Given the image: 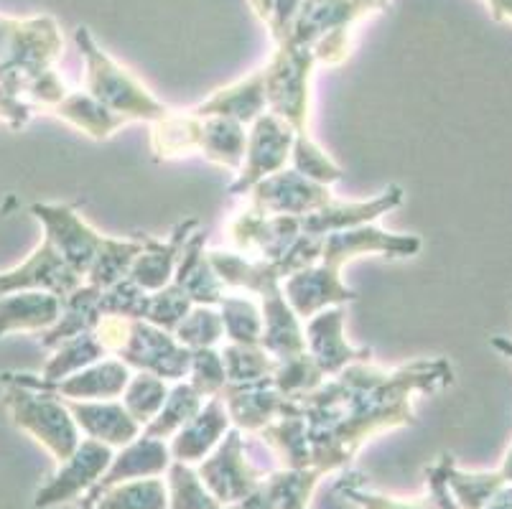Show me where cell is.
<instances>
[{
    "label": "cell",
    "mask_w": 512,
    "mask_h": 509,
    "mask_svg": "<svg viewBox=\"0 0 512 509\" xmlns=\"http://www.w3.org/2000/svg\"><path fill=\"white\" fill-rule=\"evenodd\" d=\"M451 382L454 370L444 357L398 370H380L370 362L347 364L316 390L291 398L306 418L311 466L321 474L344 469L372 436L416 423V395H434Z\"/></svg>",
    "instance_id": "obj_1"
},
{
    "label": "cell",
    "mask_w": 512,
    "mask_h": 509,
    "mask_svg": "<svg viewBox=\"0 0 512 509\" xmlns=\"http://www.w3.org/2000/svg\"><path fill=\"white\" fill-rule=\"evenodd\" d=\"M406 199L400 186H390L388 191L372 199V202H332L329 207L316 209V212L299 214H265L245 209L230 222L227 232L230 240L245 258L263 260V263H278V260L291 250L293 245L304 237H327L344 227H357V224H370L377 217H383L390 209L400 207Z\"/></svg>",
    "instance_id": "obj_2"
},
{
    "label": "cell",
    "mask_w": 512,
    "mask_h": 509,
    "mask_svg": "<svg viewBox=\"0 0 512 509\" xmlns=\"http://www.w3.org/2000/svg\"><path fill=\"white\" fill-rule=\"evenodd\" d=\"M245 148V125L230 118H199L192 110H169L164 118L151 123V151L158 161L199 151L217 166L240 171Z\"/></svg>",
    "instance_id": "obj_3"
},
{
    "label": "cell",
    "mask_w": 512,
    "mask_h": 509,
    "mask_svg": "<svg viewBox=\"0 0 512 509\" xmlns=\"http://www.w3.org/2000/svg\"><path fill=\"white\" fill-rule=\"evenodd\" d=\"M95 336L107 354H115L130 370L151 372L161 380L181 382L189 377L192 349L176 342L171 331L158 329L143 319L102 316Z\"/></svg>",
    "instance_id": "obj_4"
},
{
    "label": "cell",
    "mask_w": 512,
    "mask_h": 509,
    "mask_svg": "<svg viewBox=\"0 0 512 509\" xmlns=\"http://www.w3.org/2000/svg\"><path fill=\"white\" fill-rule=\"evenodd\" d=\"M74 41L79 46V54L85 56V92L95 97L102 107L128 123H136V120L153 123L169 112V107L158 102L128 69L120 67L113 56H107V51L100 49V44L92 39L90 28L79 26L74 31Z\"/></svg>",
    "instance_id": "obj_5"
},
{
    "label": "cell",
    "mask_w": 512,
    "mask_h": 509,
    "mask_svg": "<svg viewBox=\"0 0 512 509\" xmlns=\"http://www.w3.org/2000/svg\"><path fill=\"white\" fill-rule=\"evenodd\" d=\"M62 34L54 18H13L6 49L0 54V84L13 97L23 100L36 79L54 72V62L62 56Z\"/></svg>",
    "instance_id": "obj_6"
},
{
    "label": "cell",
    "mask_w": 512,
    "mask_h": 509,
    "mask_svg": "<svg viewBox=\"0 0 512 509\" xmlns=\"http://www.w3.org/2000/svg\"><path fill=\"white\" fill-rule=\"evenodd\" d=\"M314 67V51L293 41L276 44V54L263 67L268 112L291 125L296 135H309V90Z\"/></svg>",
    "instance_id": "obj_7"
},
{
    "label": "cell",
    "mask_w": 512,
    "mask_h": 509,
    "mask_svg": "<svg viewBox=\"0 0 512 509\" xmlns=\"http://www.w3.org/2000/svg\"><path fill=\"white\" fill-rule=\"evenodd\" d=\"M3 405L11 413V420L21 431L34 436L59 464L69 459L79 446V428L62 398L29 387L3 382Z\"/></svg>",
    "instance_id": "obj_8"
},
{
    "label": "cell",
    "mask_w": 512,
    "mask_h": 509,
    "mask_svg": "<svg viewBox=\"0 0 512 509\" xmlns=\"http://www.w3.org/2000/svg\"><path fill=\"white\" fill-rule=\"evenodd\" d=\"M130 377H133L130 367L120 359H100L87 370L74 372L64 380H44L41 375H31V372H3L0 380L29 387V390L36 392H46V395H54V398L92 403V400L120 398Z\"/></svg>",
    "instance_id": "obj_9"
},
{
    "label": "cell",
    "mask_w": 512,
    "mask_h": 509,
    "mask_svg": "<svg viewBox=\"0 0 512 509\" xmlns=\"http://www.w3.org/2000/svg\"><path fill=\"white\" fill-rule=\"evenodd\" d=\"M197 474L222 507L250 497L265 479L263 471L255 469L253 461L248 459L240 428H230L225 433L220 446L214 448L207 459L199 461Z\"/></svg>",
    "instance_id": "obj_10"
},
{
    "label": "cell",
    "mask_w": 512,
    "mask_h": 509,
    "mask_svg": "<svg viewBox=\"0 0 512 509\" xmlns=\"http://www.w3.org/2000/svg\"><path fill=\"white\" fill-rule=\"evenodd\" d=\"M293 140H296V133H293L291 125L276 118L273 112H263L250 128L245 161L237 171L235 184L230 186V194H250L260 181L283 171L286 161L291 158Z\"/></svg>",
    "instance_id": "obj_11"
},
{
    "label": "cell",
    "mask_w": 512,
    "mask_h": 509,
    "mask_svg": "<svg viewBox=\"0 0 512 509\" xmlns=\"http://www.w3.org/2000/svg\"><path fill=\"white\" fill-rule=\"evenodd\" d=\"M31 214L44 224V237L54 245L59 258L85 280L105 237L79 217L74 204H34Z\"/></svg>",
    "instance_id": "obj_12"
},
{
    "label": "cell",
    "mask_w": 512,
    "mask_h": 509,
    "mask_svg": "<svg viewBox=\"0 0 512 509\" xmlns=\"http://www.w3.org/2000/svg\"><path fill=\"white\" fill-rule=\"evenodd\" d=\"M388 6L390 0H301L299 16L286 41L314 49L332 34H352L357 21L388 11Z\"/></svg>",
    "instance_id": "obj_13"
},
{
    "label": "cell",
    "mask_w": 512,
    "mask_h": 509,
    "mask_svg": "<svg viewBox=\"0 0 512 509\" xmlns=\"http://www.w3.org/2000/svg\"><path fill=\"white\" fill-rule=\"evenodd\" d=\"M113 456V448L107 443L92 441V438L79 441L77 451L64 464H59L57 474L51 476L49 482L36 492L34 507H59V504H67L87 494L100 482V476L105 474L107 466L113 464Z\"/></svg>",
    "instance_id": "obj_14"
},
{
    "label": "cell",
    "mask_w": 512,
    "mask_h": 509,
    "mask_svg": "<svg viewBox=\"0 0 512 509\" xmlns=\"http://www.w3.org/2000/svg\"><path fill=\"white\" fill-rule=\"evenodd\" d=\"M332 202V191L327 184L306 179L296 168H283L250 191V209L265 217H276V214L299 217L329 207Z\"/></svg>",
    "instance_id": "obj_15"
},
{
    "label": "cell",
    "mask_w": 512,
    "mask_h": 509,
    "mask_svg": "<svg viewBox=\"0 0 512 509\" xmlns=\"http://www.w3.org/2000/svg\"><path fill=\"white\" fill-rule=\"evenodd\" d=\"M82 283L85 280L59 258V252L44 237L21 265L0 273V298L21 291H49L59 298H67Z\"/></svg>",
    "instance_id": "obj_16"
},
{
    "label": "cell",
    "mask_w": 512,
    "mask_h": 509,
    "mask_svg": "<svg viewBox=\"0 0 512 509\" xmlns=\"http://www.w3.org/2000/svg\"><path fill=\"white\" fill-rule=\"evenodd\" d=\"M339 273H342V268L319 260L311 268H304L281 280L283 296H286L288 306L293 308V314L301 321H309L324 308L357 301V293L344 286Z\"/></svg>",
    "instance_id": "obj_17"
},
{
    "label": "cell",
    "mask_w": 512,
    "mask_h": 509,
    "mask_svg": "<svg viewBox=\"0 0 512 509\" xmlns=\"http://www.w3.org/2000/svg\"><path fill=\"white\" fill-rule=\"evenodd\" d=\"M418 250H421V240L416 235H393V232L377 230L372 224H357V227H344L327 235L319 260L342 268L370 252L390 255V258H408Z\"/></svg>",
    "instance_id": "obj_18"
},
{
    "label": "cell",
    "mask_w": 512,
    "mask_h": 509,
    "mask_svg": "<svg viewBox=\"0 0 512 509\" xmlns=\"http://www.w3.org/2000/svg\"><path fill=\"white\" fill-rule=\"evenodd\" d=\"M306 352L314 357L324 377L342 372L347 364L370 362V349L349 347L344 339V308L329 306L306 321Z\"/></svg>",
    "instance_id": "obj_19"
},
{
    "label": "cell",
    "mask_w": 512,
    "mask_h": 509,
    "mask_svg": "<svg viewBox=\"0 0 512 509\" xmlns=\"http://www.w3.org/2000/svg\"><path fill=\"white\" fill-rule=\"evenodd\" d=\"M230 420L235 428L245 433L263 431L268 423L278 418L286 410L288 398H283L278 387L273 385V377H265L258 382H227L220 392Z\"/></svg>",
    "instance_id": "obj_20"
},
{
    "label": "cell",
    "mask_w": 512,
    "mask_h": 509,
    "mask_svg": "<svg viewBox=\"0 0 512 509\" xmlns=\"http://www.w3.org/2000/svg\"><path fill=\"white\" fill-rule=\"evenodd\" d=\"M171 464L169 443L161 438H151L146 433L130 441L128 446L120 448V454L113 456V464L107 466L105 474L100 476V482L85 494L82 502H90L105 489L115 487L123 482H136V479H153V476H164Z\"/></svg>",
    "instance_id": "obj_21"
},
{
    "label": "cell",
    "mask_w": 512,
    "mask_h": 509,
    "mask_svg": "<svg viewBox=\"0 0 512 509\" xmlns=\"http://www.w3.org/2000/svg\"><path fill=\"white\" fill-rule=\"evenodd\" d=\"M197 230L199 219H186V222L176 224V230L171 232V237L166 242L146 237L141 255L130 265L128 278L148 293H156L169 286L176 275V268H179L181 252H184L186 242H189V237Z\"/></svg>",
    "instance_id": "obj_22"
},
{
    "label": "cell",
    "mask_w": 512,
    "mask_h": 509,
    "mask_svg": "<svg viewBox=\"0 0 512 509\" xmlns=\"http://www.w3.org/2000/svg\"><path fill=\"white\" fill-rule=\"evenodd\" d=\"M232 428L230 413H227L222 398H209L202 405L197 415H194L169 443L171 461H181V464H199L207 459L214 448L220 446L225 433Z\"/></svg>",
    "instance_id": "obj_23"
},
{
    "label": "cell",
    "mask_w": 512,
    "mask_h": 509,
    "mask_svg": "<svg viewBox=\"0 0 512 509\" xmlns=\"http://www.w3.org/2000/svg\"><path fill=\"white\" fill-rule=\"evenodd\" d=\"M67 410L72 413L79 433H85L92 441L107 443L110 448H123L130 441L141 436V423L130 418L123 403L115 400H92V403H79V400H64Z\"/></svg>",
    "instance_id": "obj_24"
},
{
    "label": "cell",
    "mask_w": 512,
    "mask_h": 509,
    "mask_svg": "<svg viewBox=\"0 0 512 509\" xmlns=\"http://www.w3.org/2000/svg\"><path fill=\"white\" fill-rule=\"evenodd\" d=\"M192 112L199 118H230L242 125H253L263 112H268L263 69L217 90L202 105L192 107Z\"/></svg>",
    "instance_id": "obj_25"
},
{
    "label": "cell",
    "mask_w": 512,
    "mask_h": 509,
    "mask_svg": "<svg viewBox=\"0 0 512 509\" xmlns=\"http://www.w3.org/2000/svg\"><path fill=\"white\" fill-rule=\"evenodd\" d=\"M62 316V298L49 291H21L0 298V339L8 334H44Z\"/></svg>",
    "instance_id": "obj_26"
},
{
    "label": "cell",
    "mask_w": 512,
    "mask_h": 509,
    "mask_svg": "<svg viewBox=\"0 0 512 509\" xmlns=\"http://www.w3.org/2000/svg\"><path fill=\"white\" fill-rule=\"evenodd\" d=\"M255 436L281 459L283 469H309L311 466L309 431H306V418L296 400L288 398L286 410Z\"/></svg>",
    "instance_id": "obj_27"
},
{
    "label": "cell",
    "mask_w": 512,
    "mask_h": 509,
    "mask_svg": "<svg viewBox=\"0 0 512 509\" xmlns=\"http://www.w3.org/2000/svg\"><path fill=\"white\" fill-rule=\"evenodd\" d=\"M100 301L102 288L90 286V283H82L79 288H74L67 298H62V316L49 331L41 334V344L46 349H57L59 344L72 339V336L95 331L102 319Z\"/></svg>",
    "instance_id": "obj_28"
},
{
    "label": "cell",
    "mask_w": 512,
    "mask_h": 509,
    "mask_svg": "<svg viewBox=\"0 0 512 509\" xmlns=\"http://www.w3.org/2000/svg\"><path fill=\"white\" fill-rule=\"evenodd\" d=\"M51 115L67 120L69 125H74L77 130H82L85 135H90L92 140H107L113 138L123 125H128V120L110 112L107 107H102L87 92H69L57 107H51Z\"/></svg>",
    "instance_id": "obj_29"
},
{
    "label": "cell",
    "mask_w": 512,
    "mask_h": 509,
    "mask_svg": "<svg viewBox=\"0 0 512 509\" xmlns=\"http://www.w3.org/2000/svg\"><path fill=\"white\" fill-rule=\"evenodd\" d=\"M82 509H169L164 479H136L105 489L90 502H82Z\"/></svg>",
    "instance_id": "obj_30"
},
{
    "label": "cell",
    "mask_w": 512,
    "mask_h": 509,
    "mask_svg": "<svg viewBox=\"0 0 512 509\" xmlns=\"http://www.w3.org/2000/svg\"><path fill=\"white\" fill-rule=\"evenodd\" d=\"M444 476L449 484L451 497L462 509H482L490 502L505 482H502L500 471H462L454 464L451 456H444Z\"/></svg>",
    "instance_id": "obj_31"
},
{
    "label": "cell",
    "mask_w": 512,
    "mask_h": 509,
    "mask_svg": "<svg viewBox=\"0 0 512 509\" xmlns=\"http://www.w3.org/2000/svg\"><path fill=\"white\" fill-rule=\"evenodd\" d=\"M143 242L146 240H113V237H105L95 260H92L90 270H87L85 283L107 291L118 280L128 278L130 265L141 255Z\"/></svg>",
    "instance_id": "obj_32"
},
{
    "label": "cell",
    "mask_w": 512,
    "mask_h": 509,
    "mask_svg": "<svg viewBox=\"0 0 512 509\" xmlns=\"http://www.w3.org/2000/svg\"><path fill=\"white\" fill-rule=\"evenodd\" d=\"M202 405L204 398L189 382H176L174 390H169V398H166L164 408L158 410V415L148 426H143L141 433L169 443L202 410Z\"/></svg>",
    "instance_id": "obj_33"
},
{
    "label": "cell",
    "mask_w": 512,
    "mask_h": 509,
    "mask_svg": "<svg viewBox=\"0 0 512 509\" xmlns=\"http://www.w3.org/2000/svg\"><path fill=\"white\" fill-rule=\"evenodd\" d=\"M105 357L107 352L95 336V331H87V334L72 336V339L59 344L54 349V357L46 362L41 377L44 380H64V377L74 375L79 370H87V367H92V364Z\"/></svg>",
    "instance_id": "obj_34"
},
{
    "label": "cell",
    "mask_w": 512,
    "mask_h": 509,
    "mask_svg": "<svg viewBox=\"0 0 512 509\" xmlns=\"http://www.w3.org/2000/svg\"><path fill=\"white\" fill-rule=\"evenodd\" d=\"M166 494H169V509H225L204 487L197 469L181 461H171L166 469Z\"/></svg>",
    "instance_id": "obj_35"
},
{
    "label": "cell",
    "mask_w": 512,
    "mask_h": 509,
    "mask_svg": "<svg viewBox=\"0 0 512 509\" xmlns=\"http://www.w3.org/2000/svg\"><path fill=\"white\" fill-rule=\"evenodd\" d=\"M220 316L225 324V336L232 344H248L260 347L263 336V314L255 301L245 296H230L227 293L220 303Z\"/></svg>",
    "instance_id": "obj_36"
},
{
    "label": "cell",
    "mask_w": 512,
    "mask_h": 509,
    "mask_svg": "<svg viewBox=\"0 0 512 509\" xmlns=\"http://www.w3.org/2000/svg\"><path fill=\"white\" fill-rule=\"evenodd\" d=\"M166 398H169V387L166 380L151 375V372H138V375L130 377V382L123 390V405L130 413V418L148 426L153 418L158 415V410L164 408Z\"/></svg>",
    "instance_id": "obj_37"
},
{
    "label": "cell",
    "mask_w": 512,
    "mask_h": 509,
    "mask_svg": "<svg viewBox=\"0 0 512 509\" xmlns=\"http://www.w3.org/2000/svg\"><path fill=\"white\" fill-rule=\"evenodd\" d=\"M222 362H225L227 382H258L265 377H273L278 367V359L271 357L263 347H248V344H225L222 349Z\"/></svg>",
    "instance_id": "obj_38"
},
{
    "label": "cell",
    "mask_w": 512,
    "mask_h": 509,
    "mask_svg": "<svg viewBox=\"0 0 512 509\" xmlns=\"http://www.w3.org/2000/svg\"><path fill=\"white\" fill-rule=\"evenodd\" d=\"M176 342L186 349H207L217 347L225 339V324H222L220 311L214 306H194L174 329Z\"/></svg>",
    "instance_id": "obj_39"
},
{
    "label": "cell",
    "mask_w": 512,
    "mask_h": 509,
    "mask_svg": "<svg viewBox=\"0 0 512 509\" xmlns=\"http://www.w3.org/2000/svg\"><path fill=\"white\" fill-rule=\"evenodd\" d=\"M324 380L327 377H324V372L319 370V364L314 362L309 352L283 359V362H278L276 372H273V385L278 387L283 398H299L304 392L316 390Z\"/></svg>",
    "instance_id": "obj_40"
},
{
    "label": "cell",
    "mask_w": 512,
    "mask_h": 509,
    "mask_svg": "<svg viewBox=\"0 0 512 509\" xmlns=\"http://www.w3.org/2000/svg\"><path fill=\"white\" fill-rule=\"evenodd\" d=\"M291 158L293 168H296L299 174H304L306 179L316 181V184L332 186L342 179V168L316 146L314 140H311V135H296L291 148Z\"/></svg>",
    "instance_id": "obj_41"
},
{
    "label": "cell",
    "mask_w": 512,
    "mask_h": 509,
    "mask_svg": "<svg viewBox=\"0 0 512 509\" xmlns=\"http://www.w3.org/2000/svg\"><path fill=\"white\" fill-rule=\"evenodd\" d=\"M192 308H194L192 298L186 296V291L179 286V283H174V280H171L166 288L151 293V303H148L146 321L148 324L158 326V329L171 331V334H174L176 326L184 321V316L189 314Z\"/></svg>",
    "instance_id": "obj_42"
},
{
    "label": "cell",
    "mask_w": 512,
    "mask_h": 509,
    "mask_svg": "<svg viewBox=\"0 0 512 509\" xmlns=\"http://www.w3.org/2000/svg\"><path fill=\"white\" fill-rule=\"evenodd\" d=\"M148 303H151V293L143 291L130 278H123L115 286L107 288V291H102L100 311L102 316H123V319L146 321Z\"/></svg>",
    "instance_id": "obj_43"
},
{
    "label": "cell",
    "mask_w": 512,
    "mask_h": 509,
    "mask_svg": "<svg viewBox=\"0 0 512 509\" xmlns=\"http://www.w3.org/2000/svg\"><path fill=\"white\" fill-rule=\"evenodd\" d=\"M189 385L202 395L204 400L217 398L222 392V387L227 385L225 375V362H222V354L214 347L207 349H194L192 352V367H189Z\"/></svg>",
    "instance_id": "obj_44"
},
{
    "label": "cell",
    "mask_w": 512,
    "mask_h": 509,
    "mask_svg": "<svg viewBox=\"0 0 512 509\" xmlns=\"http://www.w3.org/2000/svg\"><path fill=\"white\" fill-rule=\"evenodd\" d=\"M337 492L360 509H431V502L426 499H395L388 494L372 492V489L362 487L355 482H339Z\"/></svg>",
    "instance_id": "obj_45"
},
{
    "label": "cell",
    "mask_w": 512,
    "mask_h": 509,
    "mask_svg": "<svg viewBox=\"0 0 512 509\" xmlns=\"http://www.w3.org/2000/svg\"><path fill=\"white\" fill-rule=\"evenodd\" d=\"M31 112H34V107H31L29 102L13 97L11 92L0 84V120H3V123H8L13 130H18L29 123Z\"/></svg>",
    "instance_id": "obj_46"
},
{
    "label": "cell",
    "mask_w": 512,
    "mask_h": 509,
    "mask_svg": "<svg viewBox=\"0 0 512 509\" xmlns=\"http://www.w3.org/2000/svg\"><path fill=\"white\" fill-rule=\"evenodd\" d=\"M495 21H512V0H484Z\"/></svg>",
    "instance_id": "obj_47"
},
{
    "label": "cell",
    "mask_w": 512,
    "mask_h": 509,
    "mask_svg": "<svg viewBox=\"0 0 512 509\" xmlns=\"http://www.w3.org/2000/svg\"><path fill=\"white\" fill-rule=\"evenodd\" d=\"M482 509H512V484H505Z\"/></svg>",
    "instance_id": "obj_48"
},
{
    "label": "cell",
    "mask_w": 512,
    "mask_h": 509,
    "mask_svg": "<svg viewBox=\"0 0 512 509\" xmlns=\"http://www.w3.org/2000/svg\"><path fill=\"white\" fill-rule=\"evenodd\" d=\"M271 3L273 0H250V6H253L255 16H258L260 21H268V16H271Z\"/></svg>",
    "instance_id": "obj_49"
},
{
    "label": "cell",
    "mask_w": 512,
    "mask_h": 509,
    "mask_svg": "<svg viewBox=\"0 0 512 509\" xmlns=\"http://www.w3.org/2000/svg\"><path fill=\"white\" fill-rule=\"evenodd\" d=\"M497 471H500L502 482L512 484V446H510V451L505 454V459H502V466Z\"/></svg>",
    "instance_id": "obj_50"
},
{
    "label": "cell",
    "mask_w": 512,
    "mask_h": 509,
    "mask_svg": "<svg viewBox=\"0 0 512 509\" xmlns=\"http://www.w3.org/2000/svg\"><path fill=\"white\" fill-rule=\"evenodd\" d=\"M492 347L500 349L505 357L512 359V339H507V336H495V339H492Z\"/></svg>",
    "instance_id": "obj_51"
}]
</instances>
